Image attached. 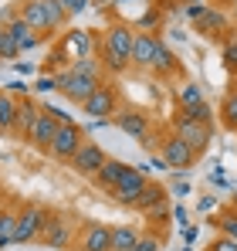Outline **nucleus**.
I'll use <instances>...</instances> for the list:
<instances>
[{
    "instance_id": "423d86ee",
    "label": "nucleus",
    "mask_w": 237,
    "mask_h": 251,
    "mask_svg": "<svg viewBox=\"0 0 237 251\" xmlns=\"http://www.w3.org/2000/svg\"><path fill=\"white\" fill-rule=\"evenodd\" d=\"M47 217H51V210H44L41 204H24L17 210V245L41 241V231H44Z\"/></svg>"
},
{
    "instance_id": "f704fd0d",
    "label": "nucleus",
    "mask_w": 237,
    "mask_h": 251,
    "mask_svg": "<svg viewBox=\"0 0 237 251\" xmlns=\"http://www.w3.org/2000/svg\"><path fill=\"white\" fill-rule=\"evenodd\" d=\"M224 61H227V68L237 75V41H227V44H224Z\"/></svg>"
},
{
    "instance_id": "c9c22d12",
    "label": "nucleus",
    "mask_w": 237,
    "mask_h": 251,
    "mask_svg": "<svg viewBox=\"0 0 237 251\" xmlns=\"http://www.w3.org/2000/svg\"><path fill=\"white\" fill-rule=\"evenodd\" d=\"M207 7H210V3H187V7H183V14H187V17L197 24L200 17H203V10H207Z\"/></svg>"
},
{
    "instance_id": "473e14b6",
    "label": "nucleus",
    "mask_w": 237,
    "mask_h": 251,
    "mask_svg": "<svg viewBox=\"0 0 237 251\" xmlns=\"http://www.w3.org/2000/svg\"><path fill=\"white\" fill-rule=\"evenodd\" d=\"M207 251H237V241H234V238H227V234H220V238L210 241V248H207Z\"/></svg>"
},
{
    "instance_id": "a18cd8bd",
    "label": "nucleus",
    "mask_w": 237,
    "mask_h": 251,
    "mask_svg": "<svg viewBox=\"0 0 237 251\" xmlns=\"http://www.w3.org/2000/svg\"><path fill=\"white\" fill-rule=\"evenodd\" d=\"M153 167H156V170H169V163H166L163 156H153Z\"/></svg>"
},
{
    "instance_id": "0eeeda50",
    "label": "nucleus",
    "mask_w": 237,
    "mask_h": 251,
    "mask_svg": "<svg viewBox=\"0 0 237 251\" xmlns=\"http://www.w3.org/2000/svg\"><path fill=\"white\" fill-rule=\"evenodd\" d=\"M146 187H149V173H146V167H132L125 176H122V183L112 190V201L122 204V207H136Z\"/></svg>"
},
{
    "instance_id": "ddd939ff",
    "label": "nucleus",
    "mask_w": 237,
    "mask_h": 251,
    "mask_svg": "<svg viewBox=\"0 0 237 251\" xmlns=\"http://www.w3.org/2000/svg\"><path fill=\"white\" fill-rule=\"evenodd\" d=\"M116 126L125 132V136L139 139V143H146V139H149V116H146L142 109H118Z\"/></svg>"
},
{
    "instance_id": "e433bc0d",
    "label": "nucleus",
    "mask_w": 237,
    "mask_h": 251,
    "mask_svg": "<svg viewBox=\"0 0 237 251\" xmlns=\"http://www.w3.org/2000/svg\"><path fill=\"white\" fill-rule=\"evenodd\" d=\"M210 183H213V187H220V190H227V187H231V183H227V176H224V167H217L213 173H210Z\"/></svg>"
},
{
    "instance_id": "6ab92c4d",
    "label": "nucleus",
    "mask_w": 237,
    "mask_h": 251,
    "mask_svg": "<svg viewBox=\"0 0 237 251\" xmlns=\"http://www.w3.org/2000/svg\"><path fill=\"white\" fill-rule=\"evenodd\" d=\"M139 238H142V231L136 224H116L112 227V251H136Z\"/></svg>"
},
{
    "instance_id": "c756f323",
    "label": "nucleus",
    "mask_w": 237,
    "mask_h": 251,
    "mask_svg": "<svg viewBox=\"0 0 237 251\" xmlns=\"http://www.w3.org/2000/svg\"><path fill=\"white\" fill-rule=\"evenodd\" d=\"M213 224L220 227V234H227V238H234V241H237V210L234 207L220 210V217H217Z\"/></svg>"
},
{
    "instance_id": "58836bf2",
    "label": "nucleus",
    "mask_w": 237,
    "mask_h": 251,
    "mask_svg": "<svg viewBox=\"0 0 237 251\" xmlns=\"http://www.w3.org/2000/svg\"><path fill=\"white\" fill-rule=\"evenodd\" d=\"M7 92H10V95H17V99H24V95H27L31 88H27V85L17 78V82H10V85H7Z\"/></svg>"
},
{
    "instance_id": "37998d69",
    "label": "nucleus",
    "mask_w": 237,
    "mask_h": 251,
    "mask_svg": "<svg viewBox=\"0 0 237 251\" xmlns=\"http://www.w3.org/2000/svg\"><path fill=\"white\" fill-rule=\"evenodd\" d=\"M183 241L193 245V241H197V227H183Z\"/></svg>"
},
{
    "instance_id": "5701e85b",
    "label": "nucleus",
    "mask_w": 237,
    "mask_h": 251,
    "mask_svg": "<svg viewBox=\"0 0 237 251\" xmlns=\"http://www.w3.org/2000/svg\"><path fill=\"white\" fill-rule=\"evenodd\" d=\"M14 126H17V95L3 88L0 92V132H14Z\"/></svg>"
},
{
    "instance_id": "8fccbe9b",
    "label": "nucleus",
    "mask_w": 237,
    "mask_h": 251,
    "mask_svg": "<svg viewBox=\"0 0 237 251\" xmlns=\"http://www.w3.org/2000/svg\"><path fill=\"white\" fill-rule=\"evenodd\" d=\"M95 3H116V0H95Z\"/></svg>"
},
{
    "instance_id": "393cba45",
    "label": "nucleus",
    "mask_w": 237,
    "mask_h": 251,
    "mask_svg": "<svg viewBox=\"0 0 237 251\" xmlns=\"http://www.w3.org/2000/svg\"><path fill=\"white\" fill-rule=\"evenodd\" d=\"M17 245V214L14 210H0V248Z\"/></svg>"
},
{
    "instance_id": "4468645a",
    "label": "nucleus",
    "mask_w": 237,
    "mask_h": 251,
    "mask_svg": "<svg viewBox=\"0 0 237 251\" xmlns=\"http://www.w3.org/2000/svg\"><path fill=\"white\" fill-rule=\"evenodd\" d=\"M21 7V21L41 34V38H47V34H54V27H51V21H47V10H44V3L41 0H24V3H17Z\"/></svg>"
},
{
    "instance_id": "49530a36",
    "label": "nucleus",
    "mask_w": 237,
    "mask_h": 251,
    "mask_svg": "<svg viewBox=\"0 0 237 251\" xmlns=\"http://www.w3.org/2000/svg\"><path fill=\"white\" fill-rule=\"evenodd\" d=\"M231 207L237 210V187H234V190H231Z\"/></svg>"
},
{
    "instance_id": "cd10ccee",
    "label": "nucleus",
    "mask_w": 237,
    "mask_h": 251,
    "mask_svg": "<svg viewBox=\"0 0 237 251\" xmlns=\"http://www.w3.org/2000/svg\"><path fill=\"white\" fill-rule=\"evenodd\" d=\"M220 123L237 132V88L227 92V99H224V105H220Z\"/></svg>"
},
{
    "instance_id": "09e8293b",
    "label": "nucleus",
    "mask_w": 237,
    "mask_h": 251,
    "mask_svg": "<svg viewBox=\"0 0 237 251\" xmlns=\"http://www.w3.org/2000/svg\"><path fill=\"white\" fill-rule=\"evenodd\" d=\"M231 7H234V17H237V0H231Z\"/></svg>"
},
{
    "instance_id": "a211bd4d",
    "label": "nucleus",
    "mask_w": 237,
    "mask_h": 251,
    "mask_svg": "<svg viewBox=\"0 0 237 251\" xmlns=\"http://www.w3.org/2000/svg\"><path fill=\"white\" fill-rule=\"evenodd\" d=\"M41 112H44V109H41L38 102H31L27 95H24V99H17V126H14V132H17L21 139H27V136H31V129H34V123L41 119Z\"/></svg>"
},
{
    "instance_id": "7ed1b4c3",
    "label": "nucleus",
    "mask_w": 237,
    "mask_h": 251,
    "mask_svg": "<svg viewBox=\"0 0 237 251\" xmlns=\"http://www.w3.org/2000/svg\"><path fill=\"white\" fill-rule=\"evenodd\" d=\"M81 109H85V116H92V119H98V123L116 119V116H118V88L105 78V82L92 92V99H88Z\"/></svg>"
},
{
    "instance_id": "ea45409f",
    "label": "nucleus",
    "mask_w": 237,
    "mask_h": 251,
    "mask_svg": "<svg viewBox=\"0 0 237 251\" xmlns=\"http://www.w3.org/2000/svg\"><path fill=\"white\" fill-rule=\"evenodd\" d=\"M173 221L183 224V227H190V224H187V221H190V217H187V207H173Z\"/></svg>"
},
{
    "instance_id": "412c9836",
    "label": "nucleus",
    "mask_w": 237,
    "mask_h": 251,
    "mask_svg": "<svg viewBox=\"0 0 237 251\" xmlns=\"http://www.w3.org/2000/svg\"><path fill=\"white\" fill-rule=\"evenodd\" d=\"M7 31L14 34V41H17V48H21V54H24V51H34V48L41 44V34H34L21 17H14V21L7 24Z\"/></svg>"
},
{
    "instance_id": "bb28decb",
    "label": "nucleus",
    "mask_w": 237,
    "mask_h": 251,
    "mask_svg": "<svg viewBox=\"0 0 237 251\" xmlns=\"http://www.w3.org/2000/svg\"><path fill=\"white\" fill-rule=\"evenodd\" d=\"M163 14H166V10H163V7H149V10H146V14H142V17H139V21H136V31H146V34H156V27H159V21H163Z\"/></svg>"
},
{
    "instance_id": "c03bdc74",
    "label": "nucleus",
    "mask_w": 237,
    "mask_h": 251,
    "mask_svg": "<svg viewBox=\"0 0 237 251\" xmlns=\"http://www.w3.org/2000/svg\"><path fill=\"white\" fill-rule=\"evenodd\" d=\"M217 207V197H203V201H200V210H213Z\"/></svg>"
},
{
    "instance_id": "a878e982",
    "label": "nucleus",
    "mask_w": 237,
    "mask_h": 251,
    "mask_svg": "<svg viewBox=\"0 0 237 251\" xmlns=\"http://www.w3.org/2000/svg\"><path fill=\"white\" fill-rule=\"evenodd\" d=\"M41 3H44V10H47L51 27H54V31H61V27L68 24V10H65V3H61V0H41Z\"/></svg>"
},
{
    "instance_id": "72a5a7b5",
    "label": "nucleus",
    "mask_w": 237,
    "mask_h": 251,
    "mask_svg": "<svg viewBox=\"0 0 237 251\" xmlns=\"http://www.w3.org/2000/svg\"><path fill=\"white\" fill-rule=\"evenodd\" d=\"M159 245H163V241H159V234H142V238H139V245H136V251H159Z\"/></svg>"
},
{
    "instance_id": "7c9ffc66",
    "label": "nucleus",
    "mask_w": 237,
    "mask_h": 251,
    "mask_svg": "<svg viewBox=\"0 0 237 251\" xmlns=\"http://www.w3.org/2000/svg\"><path fill=\"white\" fill-rule=\"evenodd\" d=\"M180 112L190 116V119H197V123H207V126H213V119H217V112H213L210 102H200V105H193V109H180Z\"/></svg>"
},
{
    "instance_id": "39448f33",
    "label": "nucleus",
    "mask_w": 237,
    "mask_h": 251,
    "mask_svg": "<svg viewBox=\"0 0 237 251\" xmlns=\"http://www.w3.org/2000/svg\"><path fill=\"white\" fill-rule=\"evenodd\" d=\"M81 146H85V129H81L78 123H58V132H54V139H51V150H47V153H51L54 160L71 163Z\"/></svg>"
},
{
    "instance_id": "6e6552de",
    "label": "nucleus",
    "mask_w": 237,
    "mask_h": 251,
    "mask_svg": "<svg viewBox=\"0 0 237 251\" xmlns=\"http://www.w3.org/2000/svg\"><path fill=\"white\" fill-rule=\"evenodd\" d=\"M75 224L65 217V214H51L47 217V224H44V231H41V245H47V248L54 251H65L75 245Z\"/></svg>"
},
{
    "instance_id": "9d476101",
    "label": "nucleus",
    "mask_w": 237,
    "mask_h": 251,
    "mask_svg": "<svg viewBox=\"0 0 237 251\" xmlns=\"http://www.w3.org/2000/svg\"><path fill=\"white\" fill-rule=\"evenodd\" d=\"M105 160H109L105 150H102L98 143H88V139H85V146H81L78 153H75V160H71V170H75L78 176H95L98 170L105 167Z\"/></svg>"
},
{
    "instance_id": "f257e3e1",
    "label": "nucleus",
    "mask_w": 237,
    "mask_h": 251,
    "mask_svg": "<svg viewBox=\"0 0 237 251\" xmlns=\"http://www.w3.org/2000/svg\"><path fill=\"white\" fill-rule=\"evenodd\" d=\"M132 41H136V27H129L122 21L109 24L105 34L98 38V61H102V68L112 72V75L129 72L132 68Z\"/></svg>"
},
{
    "instance_id": "2f4dec72",
    "label": "nucleus",
    "mask_w": 237,
    "mask_h": 251,
    "mask_svg": "<svg viewBox=\"0 0 237 251\" xmlns=\"http://www.w3.org/2000/svg\"><path fill=\"white\" fill-rule=\"evenodd\" d=\"M61 3H65L68 17H78V14H85V10L92 7V0H61Z\"/></svg>"
},
{
    "instance_id": "f8f14e48",
    "label": "nucleus",
    "mask_w": 237,
    "mask_h": 251,
    "mask_svg": "<svg viewBox=\"0 0 237 251\" xmlns=\"http://www.w3.org/2000/svg\"><path fill=\"white\" fill-rule=\"evenodd\" d=\"M159 51V38L156 34H146V31H136V41H132V68H142V72H153V61H156Z\"/></svg>"
},
{
    "instance_id": "4be33fe9",
    "label": "nucleus",
    "mask_w": 237,
    "mask_h": 251,
    "mask_svg": "<svg viewBox=\"0 0 237 251\" xmlns=\"http://www.w3.org/2000/svg\"><path fill=\"white\" fill-rule=\"evenodd\" d=\"M180 72V65H176V54L166 48V41L159 38V51H156V61H153V75L156 78H173Z\"/></svg>"
},
{
    "instance_id": "79ce46f5",
    "label": "nucleus",
    "mask_w": 237,
    "mask_h": 251,
    "mask_svg": "<svg viewBox=\"0 0 237 251\" xmlns=\"http://www.w3.org/2000/svg\"><path fill=\"white\" fill-rule=\"evenodd\" d=\"M14 68H17V75H31V72H34L31 61H14Z\"/></svg>"
},
{
    "instance_id": "aec40b11",
    "label": "nucleus",
    "mask_w": 237,
    "mask_h": 251,
    "mask_svg": "<svg viewBox=\"0 0 237 251\" xmlns=\"http://www.w3.org/2000/svg\"><path fill=\"white\" fill-rule=\"evenodd\" d=\"M173 102H176V109H193V105L207 102V99H203V88L197 82H180L173 88Z\"/></svg>"
},
{
    "instance_id": "c85d7f7f",
    "label": "nucleus",
    "mask_w": 237,
    "mask_h": 251,
    "mask_svg": "<svg viewBox=\"0 0 237 251\" xmlns=\"http://www.w3.org/2000/svg\"><path fill=\"white\" fill-rule=\"evenodd\" d=\"M14 58H21V48L7 27H0V61H14Z\"/></svg>"
},
{
    "instance_id": "2eb2a0df",
    "label": "nucleus",
    "mask_w": 237,
    "mask_h": 251,
    "mask_svg": "<svg viewBox=\"0 0 237 251\" xmlns=\"http://www.w3.org/2000/svg\"><path fill=\"white\" fill-rule=\"evenodd\" d=\"M54 132H58V119L44 109L41 112V119L34 123V129H31V136L24 139V143H31L34 150H41V153H47L51 150V139H54Z\"/></svg>"
},
{
    "instance_id": "f03ea898",
    "label": "nucleus",
    "mask_w": 237,
    "mask_h": 251,
    "mask_svg": "<svg viewBox=\"0 0 237 251\" xmlns=\"http://www.w3.org/2000/svg\"><path fill=\"white\" fill-rule=\"evenodd\" d=\"M54 82H58V92H61L65 99L85 105V102L92 99V92L105 82V75H102V72H85L78 65H68V68L54 72Z\"/></svg>"
},
{
    "instance_id": "20e7f679",
    "label": "nucleus",
    "mask_w": 237,
    "mask_h": 251,
    "mask_svg": "<svg viewBox=\"0 0 237 251\" xmlns=\"http://www.w3.org/2000/svg\"><path fill=\"white\" fill-rule=\"evenodd\" d=\"M173 132L193 150V153H203L207 146H210V139H213V126L207 123H197V119H190V116H183V112H176L173 116Z\"/></svg>"
},
{
    "instance_id": "de8ad7c7",
    "label": "nucleus",
    "mask_w": 237,
    "mask_h": 251,
    "mask_svg": "<svg viewBox=\"0 0 237 251\" xmlns=\"http://www.w3.org/2000/svg\"><path fill=\"white\" fill-rule=\"evenodd\" d=\"M187 3H207V0H183V7H187Z\"/></svg>"
},
{
    "instance_id": "4c0bfd02",
    "label": "nucleus",
    "mask_w": 237,
    "mask_h": 251,
    "mask_svg": "<svg viewBox=\"0 0 237 251\" xmlns=\"http://www.w3.org/2000/svg\"><path fill=\"white\" fill-rule=\"evenodd\" d=\"M54 88H58L54 75H44V78H38V85H34V92H54Z\"/></svg>"
},
{
    "instance_id": "a19ab883",
    "label": "nucleus",
    "mask_w": 237,
    "mask_h": 251,
    "mask_svg": "<svg viewBox=\"0 0 237 251\" xmlns=\"http://www.w3.org/2000/svg\"><path fill=\"white\" fill-rule=\"evenodd\" d=\"M173 194H176V197H187V194H190V183H187V180H176V183H173Z\"/></svg>"
},
{
    "instance_id": "dca6fc26",
    "label": "nucleus",
    "mask_w": 237,
    "mask_h": 251,
    "mask_svg": "<svg viewBox=\"0 0 237 251\" xmlns=\"http://www.w3.org/2000/svg\"><path fill=\"white\" fill-rule=\"evenodd\" d=\"M129 170H132L129 163H122V160H116V156H109V160H105V167L98 170V173H95L92 180H95V187H98V190L112 194V190H116L118 183H122V176H125Z\"/></svg>"
},
{
    "instance_id": "b1692460",
    "label": "nucleus",
    "mask_w": 237,
    "mask_h": 251,
    "mask_svg": "<svg viewBox=\"0 0 237 251\" xmlns=\"http://www.w3.org/2000/svg\"><path fill=\"white\" fill-rule=\"evenodd\" d=\"M159 204H166V187H163V183H153V180H149V187L142 190V197H139V204H136V207L142 210V214H149V210L159 207Z\"/></svg>"
},
{
    "instance_id": "9b49d317",
    "label": "nucleus",
    "mask_w": 237,
    "mask_h": 251,
    "mask_svg": "<svg viewBox=\"0 0 237 251\" xmlns=\"http://www.w3.org/2000/svg\"><path fill=\"white\" fill-rule=\"evenodd\" d=\"M163 160H166L173 170H187V167H193L197 153H193V150H190L176 132H169V136L163 139Z\"/></svg>"
},
{
    "instance_id": "1a4fd4ad",
    "label": "nucleus",
    "mask_w": 237,
    "mask_h": 251,
    "mask_svg": "<svg viewBox=\"0 0 237 251\" xmlns=\"http://www.w3.org/2000/svg\"><path fill=\"white\" fill-rule=\"evenodd\" d=\"M75 251H112V227L102 221L81 224L78 238H75Z\"/></svg>"
},
{
    "instance_id": "f3484780",
    "label": "nucleus",
    "mask_w": 237,
    "mask_h": 251,
    "mask_svg": "<svg viewBox=\"0 0 237 251\" xmlns=\"http://www.w3.org/2000/svg\"><path fill=\"white\" fill-rule=\"evenodd\" d=\"M227 24H231V21H227V14H224L220 7H207L203 17L193 24V31L203 34V38H220V34L227 31Z\"/></svg>"
}]
</instances>
